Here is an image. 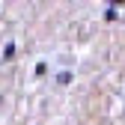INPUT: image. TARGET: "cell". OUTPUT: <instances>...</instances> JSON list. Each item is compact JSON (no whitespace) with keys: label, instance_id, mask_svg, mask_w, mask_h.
<instances>
[{"label":"cell","instance_id":"1","mask_svg":"<svg viewBox=\"0 0 125 125\" xmlns=\"http://www.w3.org/2000/svg\"><path fill=\"white\" fill-rule=\"evenodd\" d=\"M69 81H72L69 72H60V74H57V83H69Z\"/></svg>","mask_w":125,"mask_h":125},{"label":"cell","instance_id":"2","mask_svg":"<svg viewBox=\"0 0 125 125\" xmlns=\"http://www.w3.org/2000/svg\"><path fill=\"white\" fill-rule=\"evenodd\" d=\"M104 18H107V21H116V18H119V15H116V9L110 6V9H107V12H104Z\"/></svg>","mask_w":125,"mask_h":125},{"label":"cell","instance_id":"3","mask_svg":"<svg viewBox=\"0 0 125 125\" xmlns=\"http://www.w3.org/2000/svg\"><path fill=\"white\" fill-rule=\"evenodd\" d=\"M12 54H15V45H12V42H9V45H6V48H3V57H6V60H9V57H12Z\"/></svg>","mask_w":125,"mask_h":125}]
</instances>
